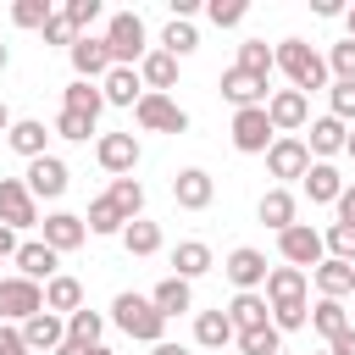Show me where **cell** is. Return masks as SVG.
Returning <instances> with one entry per match:
<instances>
[{"label":"cell","instance_id":"obj_1","mask_svg":"<svg viewBox=\"0 0 355 355\" xmlns=\"http://www.w3.org/2000/svg\"><path fill=\"white\" fill-rule=\"evenodd\" d=\"M272 61H277V72L300 89V94H311V89H327V61L305 44V39H283L277 50H272Z\"/></svg>","mask_w":355,"mask_h":355},{"label":"cell","instance_id":"obj_2","mask_svg":"<svg viewBox=\"0 0 355 355\" xmlns=\"http://www.w3.org/2000/svg\"><path fill=\"white\" fill-rule=\"evenodd\" d=\"M111 322H116L128 338H139V344H161V333H166V316H161L155 300H144V294H116V300H111Z\"/></svg>","mask_w":355,"mask_h":355},{"label":"cell","instance_id":"obj_3","mask_svg":"<svg viewBox=\"0 0 355 355\" xmlns=\"http://www.w3.org/2000/svg\"><path fill=\"white\" fill-rule=\"evenodd\" d=\"M105 50H111V67L144 61V55H150V44H144V17H139V11H116V17L105 22Z\"/></svg>","mask_w":355,"mask_h":355},{"label":"cell","instance_id":"obj_4","mask_svg":"<svg viewBox=\"0 0 355 355\" xmlns=\"http://www.w3.org/2000/svg\"><path fill=\"white\" fill-rule=\"evenodd\" d=\"M272 144H277V128H272L266 105H244V111H233V150H239V155H266Z\"/></svg>","mask_w":355,"mask_h":355},{"label":"cell","instance_id":"obj_5","mask_svg":"<svg viewBox=\"0 0 355 355\" xmlns=\"http://www.w3.org/2000/svg\"><path fill=\"white\" fill-rule=\"evenodd\" d=\"M277 255L305 272V266H322V261H327V244H322V233H316L311 222H294L288 233H277Z\"/></svg>","mask_w":355,"mask_h":355},{"label":"cell","instance_id":"obj_6","mask_svg":"<svg viewBox=\"0 0 355 355\" xmlns=\"http://www.w3.org/2000/svg\"><path fill=\"white\" fill-rule=\"evenodd\" d=\"M133 116H139L144 133H183V128H189V111H183L172 94H144V100L133 105Z\"/></svg>","mask_w":355,"mask_h":355},{"label":"cell","instance_id":"obj_7","mask_svg":"<svg viewBox=\"0 0 355 355\" xmlns=\"http://www.w3.org/2000/svg\"><path fill=\"white\" fill-rule=\"evenodd\" d=\"M44 311V288L28 277H0V322H28Z\"/></svg>","mask_w":355,"mask_h":355},{"label":"cell","instance_id":"obj_8","mask_svg":"<svg viewBox=\"0 0 355 355\" xmlns=\"http://www.w3.org/2000/svg\"><path fill=\"white\" fill-rule=\"evenodd\" d=\"M39 222V200L28 194L22 178H0V227H33Z\"/></svg>","mask_w":355,"mask_h":355},{"label":"cell","instance_id":"obj_9","mask_svg":"<svg viewBox=\"0 0 355 355\" xmlns=\"http://www.w3.org/2000/svg\"><path fill=\"white\" fill-rule=\"evenodd\" d=\"M67 178H72V172H67L61 155H39V161H28V178H22V183H28L33 200H61V194H67Z\"/></svg>","mask_w":355,"mask_h":355},{"label":"cell","instance_id":"obj_10","mask_svg":"<svg viewBox=\"0 0 355 355\" xmlns=\"http://www.w3.org/2000/svg\"><path fill=\"white\" fill-rule=\"evenodd\" d=\"M266 116H272V128H277V139H283V133H294V128L311 122V94H300V89H277V94L266 100Z\"/></svg>","mask_w":355,"mask_h":355},{"label":"cell","instance_id":"obj_11","mask_svg":"<svg viewBox=\"0 0 355 355\" xmlns=\"http://www.w3.org/2000/svg\"><path fill=\"white\" fill-rule=\"evenodd\" d=\"M94 161H100L105 172H116V178H133V166H139V139H133V133H100Z\"/></svg>","mask_w":355,"mask_h":355},{"label":"cell","instance_id":"obj_12","mask_svg":"<svg viewBox=\"0 0 355 355\" xmlns=\"http://www.w3.org/2000/svg\"><path fill=\"white\" fill-rule=\"evenodd\" d=\"M266 172H272V178H305V172H311V150H305V139L283 133V139L266 150Z\"/></svg>","mask_w":355,"mask_h":355},{"label":"cell","instance_id":"obj_13","mask_svg":"<svg viewBox=\"0 0 355 355\" xmlns=\"http://www.w3.org/2000/svg\"><path fill=\"white\" fill-rule=\"evenodd\" d=\"M17 277H28V283H50V277H61L55 266H61V255L44 244V239H33V244H17Z\"/></svg>","mask_w":355,"mask_h":355},{"label":"cell","instance_id":"obj_14","mask_svg":"<svg viewBox=\"0 0 355 355\" xmlns=\"http://www.w3.org/2000/svg\"><path fill=\"white\" fill-rule=\"evenodd\" d=\"M222 272L239 283V294H255V288L266 283V255H261V250H250V244H239V250L222 261Z\"/></svg>","mask_w":355,"mask_h":355},{"label":"cell","instance_id":"obj_15","mask_svg":"<svg viewBox=\"0 0 355 355\" xmlns=\"http://www.w3.org/2000/svg\"><path fill=\"white\" fill-rule=\"evenodd\" d=\"M67 55H72V72L89 78V83L111 72V50H105V39H94V33H78V44H72Z\"/></svg>","mask_w":355,"mask_h":355},{"label":"cell","instance_id":"obj_16","mask_svg":"<svg viewBox=\"0 0 355 355\" xmlns=\"http://www.w3.org/2000/svg\"><path fill=\"white\" fill-rule=\"evenodd\" d=\"M100 94H105V105H139L150 89H144L139 67H111V72L100 78Z\"/></svg>","mask_w":355,"mask_h":355},{"label":"cell","instance_id":"obj_17","mask_svg":"<svg viewBox=\"0 0 355 355\" xmlns=\"http://www.w3.org/2000/svg\"><path fill=\"white\" fill-rule=\"evenodd\" d=\"M211 194H216V183H211V172H200V166H183V172L172 178V200H178L183 211H205Z\"/></svg>","mask_w":355,"mask_h":355},{"label":"cell","instance_id":"obj_18","mask_svg":"<svg viewBox=\"0 0 355 355\" xmlns=\"http://www.w3.org/2000/svg\"><path fill=\"white\" fill-rule=\"evenodd\" d=\"M83 239H89V222H83V216H72V211H50V216H44V244H50L55 255L78 250Z\"/></svg>","mask_w":355,"mask_h":355},{"label":"cell","instance_id":"obj_19","mask_svg":"<svg viewBox=\"0 0 355 355\" xmlns=\"http://www.w3.org/2000/svg\"><path fill=\"white\" fill-rule=\"evenodd\" d=\"M222 100H233L239 111H244V105H266V78H255V72H244V67H227V72H222Z\"/></svg>","mask_w":355,"mask_h":355},{"label":"cell","instance_id":"obj_20","mask_svg":"<svg viewBox=\"0 0 355 355\" xmlns=\"http://www.w3.org/2000/svg\"><path fill=\"white\" fill-rule=\"evenodd\" d=\"M300 183H305V194H311V205H338V194L349 189V183L338 178V166H333V161H311V172H305Z\"/></svg>","mask_w":355,"mask_h":355},{"label":"cell","instance_id":"obj_21","mask_svg":"<svg viewBox=\"0 0 355 355\" xmlns=\"http://www.w3.org/2000/svg\"><path fill=\"white\" fill-rule=\"evenodd\" d=\"M266 305H305V272L300 266H272L266 272Z\"/></svg>","mask_w":355,"mask_h":355},{"label":"cell","instance_id":"obj_22","mask_svg":"<svg viewBox=\"0 0 355 355\" xmlns=\"http://www.w3.org/2000/svg\"><path fill=\"white\" fill-rule=\"evenodd\" d=\"M22 338H28V349H50V355H55V349L67 344V322H61L55 311H39V316L22 322Z\"/></svg>","mask_w":355,"mask_h":355},{"label":"cell","instance_id":"obj_23","mask_svg":"<svg viewBox=\"0 0 355 355\" xmlns=\"http://www.w3.org/2000/svg\"><path fill=\"white\" fill-rule=\"evenodd\" d=\"M6 144L17 150V155H28V161H39V155H50L44 144H50V128L39 122V116H22V122H11V133H6Z\"/></svg>","mask_w":355,"mask_h":355},{"label":"cell","instance_id":"obj_24","mask_svg":"<svg viewBox=\"0 0 355 355\" xmlns=\"http://www.w3.org/2000/svg\"><path fill=\"white\" fill-rule=\"evenodd\" d=\"M344 144H349V128H344L333 111L311 122V139H305V150H311V155H322V161H327V155H338Z\"/></svg>","mask_w":355,"mask_h":355},{"label":"cell","instance_id":"obj_25","mask_svg":"<svg viewBox=\"0 0 355 355\" xmlns=\"http://www.w3.org/2000/svg\"><path fill=\"white\" fill-rule=\"evenodd\" d=\"M227 322H233V333L266 327V322H272V305H266V294H233V305H227Z\"/></svg>","mask_w":355,"mask_h":355},{"label":"cell","instance_id":"obj_26","mask_svg":"<svg viewBox=\"0 0 355 355\" xmlns=\"http://www.w3.org/2000/svg\"><path fill=\"white\" fill-rule=\"evenodd\" d=\"M139 78H144V89H150V94H166V89L178 83V55H166V50H150V55L139 61Z\"/></svg>","mask_w":355,"mask_h":355},{"label":"cell","instance_id":"obj_27","mask_svg":"<svg viewBox=\"0 0 355 355\" xmlns=\"http://www.w3.org/2000/svg\"><path fill=\"white\" fill-rule=\"evenodd\" d=\"M316 288H322V300H344V294H355V266L327 255V261L316 266Z\"/></svg>","mask_w":355,"mask_h":355},{"label":"cell","instance_id":"obj_28","mask_svg":"<svg viewBox=\"0 0 355 355\" xmlns=\"http://www.w3.org/2000/svg\"><path fill=\"white\" fill-rule=\"evenodd\" d=\"M150 300H155V311H161V316H183V311L194 305V288H189V277H178V272H172V277H161V283H155V294H150Z\"/></svg>","mask_w":355,"mask_h":355},{"label":"cell","instance_id":"obj_29","mask_svg":"<svg viewBox=\"0 0 355 355\" xmlns=\"http://www.w3.org/2000/svg\"><path fill=\"white\" fill-rule=\"evenodd\" d=\"M255 211H261V222H266L272 233H288V227H294V194H288V189H266Z\"/></svg>","mask_w":355,"mask_h":355},{"label":"cell","instance_id":"obj_30","mask_svg":"<svg viewBox=\"0 0 355 355\" xmlns=\"http://www.w3.org/2000/svg\"><path fill=\"white\" fill-rule=\"evenodd\" d=\"M44 311H67V316H72V311H83V283H78V277H67V272H61V277H50V283H44Z\"/></svg>","mask_w":355,"mask_h":355},{"label":"cell","instance_id":"obj_31","mask_svg":"<svg viewBox=\"0 0 355 355\" xmlns=\"http://www.w3.org/2000/svg\"><path fill=\"white\" fill-rule=\"evenodd\" d=\"M227 338H239V333H233V322H227V311H200V316H194V344L222 349Z\"/></svg>","mask_w":355,"mask_h":355},{"label":"cell","instance_id":"obj_32","mask_svg":"<svg viewBox=\"0 0 355 355\" xmlns=\"http://www.w3.org/2000/svg\"><path fill=\"white\" fill-rule=\"evenodd\" d=\"M61 111H83V116H100V111H105V94H100V83H89V78L67 83V94H61Z\"/></svg>","mask_w":355,"mask_h":355},{"label":"cell","instance_id":"obj_33","mask_svg":"<svg viewBox=\"0 0 355 355\" xmlns=\"http://www.w3.org/2000/svg\"><path fill=\"white\" fill-rule=\"evenodd\" d=\"M172 266H178V277H200V272H211V244H200V239H183L178 250H172Z\"/></svg>","mask_w":355,"mask_h":355},{"label":"cell","instance_id":"obj_34","mask_svg":"<svg viewBox=\"0 0 355 355\" xmlns=\"http://www.w3.org/2000/svg\"><path fill=\"white\" fill-rule=\"evenodd\" d=\"M83 222H89V233H116V239H122V227H128V216L116 211V200H111V194L89 200V216H83Z\"/></svg>","mask_w":355,"mask_h":355},{"label":"cell","instance_id":"obj_35","mask_svg":"<svg viewBox=\"0 0 355 355\" xmlns=\"http://www.w3.org/2000/svg\"><path fill=\"white\" fill-rule=\"evenodd\" d=\"M311 327H316V333L333 344V338L349 327V316H344V300H316V305H311Z\"/></svg>","mask_w":355,"mask_h":355},{"label":"cell","instance_id":"obj_36","mask_svg":"<svg viewBox=\"0 0 355 355\" xmlns=\"http://www.w3.org/2000/svg\"><path fill=\"white\" fill-rule=\"evenodd\" d=\"M100 333H105V316H100V311H89V305H83V311H72V316H67V338H72V344L94 349V344H100Z\"/></svg>","mask_w":355,"mask_h":355},{"label":"cell","instance_id":"obj_37","mask_svg":"<svg viewBox=\"0 0 355 355\" xmlns=\"http://www.w3.org/2000/svg\"><path fill=\"white\" fill-rule=\"evenodd\" d=\"M105 194L116 200V211H122L128 222H139V211H144V183H139V178H111Z\"/></svg>","mask_w":355,"mask_h":355},{"label":"cell","instance_id":"obj_38","mask_svg":"<svg viewBox=\"0 0 355 355\" xmlns=\"http://www.w3.org/2000/svg\"><path fill=\"white\" fill-rule=\"evenodd\" d=\"M122 250H128V255H155V250H161V227L144 222V216L128 222V227H122Z\"/></svg>","mask_w":355,"mask_h":355},{"label":"cell","instance_id":"obj_39","mask_svg":"<svg viewBox=\"0 0 355 355\" xmlns=\"http://www.w3.org/2000/svg\"><path fill=\"white\" fill-rule=\"evenodd\" d=\"M161 50H166V55H178V61H183V55H194V50H200L194 22H178V17H172V22H166V33H161Z\"/></svg>","mask_w":355,"mask_h":355},{"label":"cell","instance_id":"obj_40","mask_svg":"<svg viewBox=\"0 0 355 355\" xmlns=\"http://www.w3.org/2000/svg\"><path fill=\"white\" fill-rule=\"evenodd\" d=\"M239 349L244 355H283V333L266 322V327H250V333H239Z\"/></svg>","mask_w":355,"mask_h":355},{"label":"cell","instance_id":"obj_41","mask_svg":"<svg viewBox=\"0 0 355 355\" xmlns=\"http://www.w3.org/2000/svg\"><path fill=\"white\" fill-rule=\"evenodd\" d=\"M239 67H244V72H255V78H272V67H277V61H272L266 39H244V44H239Z\"/></svg>","mask_w":355,"mask_h":355},{"label":"cell","instance_id":"obj_42","mask_svg":"<svg viewBox=\"0 0 355 355\" xmlns=\"http://www.w3.org/2000/svg\"><path fill=\"white\" fill-rule=\"evenodd\" d=\"M50 17H55L50 0H17V6H11V22H17V28H39V33H44Z\"/></svg>","mask_w":355,"mask_h":355},{"label":"cell","instance_id":"obj_43","mask_svg":"<svg viewBox=\"0 0 355 355\" xmlns=\"http://www.w3.org/2000/svg\"><path fill=\"white\" fill-rule=\"evenodd\" d=\"M322 244H327L333 261H349V266H355V227H349V222H333V227L322 233Z\"/></svg>","mask_w":355,"mask_h":355},{"label":"cell","instance_id":"obj_44","mask_svg":"<svg viewBox=\"0 0 355 355\" xmlns=\"http://www.w3.org/2000/svg\"><path fill=\"white\" fill-rule=\"evenodd\" d=\"M55 133L72 139V144H83V139L94 133V116H83V111H61V116H55Z\"/></svg>","mask_w":355,"mask_h":355},{"label":"cell","instance_id":"obj_45","mask_svg":"<svg viewBox=\"0 0 355 355\" xmlns=\"http://www.w3.org/2000/svg\"><path fill=\"white\" fill-rule=\"evenodd\" d=\"M327 72H333L338 83H355V39L333 44V55H327Z\"/></svg>","mask_w":355,"mask_h":355},{"label":"cell","instance_id":"obj_46","mask_svg":"<svg viewBox=\"0 0 355 355\" xmlns=\"http://www.w3.org/2000/svg\"><path fill=\"white\" fill-rule=\"evenodd\" d=\"M244 11H250L244 0H211V6H205V17H211L216 28H239V22H244Z\"/></svg>","mask_w":355,"mask_h":355},{"label":"cell","instance_id":"obj_47","mask_svg":"<svg viewBox=\"0 0 355 355\" xmlns=\"http://www.w3.org/2000/svg\"><path fill=\"white\" fill-rule=\"evenodd\" d=\"M327 100H333V116L338 122H355V83H333Z\"/></svg>","mask_w":355,"mask_h":355},{"label":"cell","instance_id":"obj_48","mask_svg":"<svg viewBox=\"0 0 355 355\" xmlns=\"http://www.w3.org/2000/svg\"><path fill=\"white\" fill-rule=\"evenodd\" d=\"M44 44H67V50L78 44V28L67 22V11H55V17H50V28H44Z\"/></svg>","mask_w":355,"mask_h":355},{"label":"cell","instance_id":"obj_49","mask_svg":"<svg viewBox=\"0 0 355 355\" xmlns=\"http://www.w3.org/2000/svg\"><path fill=\"white\" fill-rule=\"evenodd\" d=\"M94 17H100V0H67V22H72L78 33H83Z\"/></svg>","mask_w":355,"mask_h":355},{"label":"cell","instance_id":"obj_50","mask_svg":"<svg viewBox=\"0 0 355 355\" xmlns=\"http://www.w3.org/2000/svg\"><path fill=\"white\" fill-rule=\"evenodd\" d=\"M0 355H33V349H28V338H22V327L0 322Z\"/></svg>","mask_w":355,"mask_h":355},{"label":"cell","instance_id":"obj_51","mask_svg":"<svg viewBox=\"0 0 355 355\" xmlns=\"http://www.w3.org/2000/svg\"><path fill=\"white\" fill-rule=\"evenodd\" d=\"M338 222H349V227H355V189H344V194H338Z\"/></svg>","mask_w":355,"mask_h":355},{"label":"cell","instance_id":"obj_52","mask_svg":"<svg viewBox=\"0 0 355 355\" xmlns=\"http://www.w3.org/2000/svg\"><path fill=\"white\" fill-rule=\"evenodd\" d=\"M333 355H355V327H344V333L333 338Z\"/></svg>","mask_w":355,"mask_h":355},{"label":"cell","instance_id":"obj_53","mask_svg":"<svg viewBox=\"0 0 355 355\" xmlns=\"http://www.w3.org/2000/svg\"><path fill=\"white\" fill-rule=\"evenodd\" d=\"M150 355H189L183 344H172V338H161V344H150Z\"/></svg>","mask_w":355,"mask_h":355},{"label":"cell","instance_id":"obj_54","mask_svg":"<svg viewBox=\"0 0 355 355\" xmlns=\"http://www.w3.org/2000/svg\"><path fill=\"white\" fill-rule=\"evenodd\" d=\"M0 255H17V233L11 227H0Z\"/></svg>","mask_w":355,"mask_h":355},{"label":"cell","instance_id":"obj_55","mask_svg":"<svg viewBox=\"0 0 355 355\" xmlns=\"http://www.w3.org/2000/svg\"><path fill=\"white\" fill-rule=\"evenodd\" d=\"M55 355H89V349H83V344H72V338H67V344H61V349H55Z\"/></svg>","mask_w":355,"mask_h":355},{"label":"cell","instance_id":"obj_56","mask_svg":"<svg viewBox=\"0 0 355 355\" xmlns=\"http://www.w3.org/2000/svg\"><path fill=\"white\" fill-rule=\"evenodd\" d=\"M0 133H11V111H6V100H0Z\"/></svg>","mask_w":355,"mask_h":355},{"label":"cell","instance_id":"obj_57","mask_svg":"<svg viewBox=\"0 0 355 355\" xmlns=\"http://www.w3.org/2000/svg\"><path fill=\"white\" fill-rule=\"evenodd\" d=\"M344 28H349V39H355V6H349V11H344Z\"/></svg>","mask_w":355,"mask_h":355},{"label":"cell","instance_id":"obj_58","mask_svg":"<svg viewBox=\"0 0 355 355\" xmlns=\"http://www.w3.org/2000/svg\"><path fill=\"white\" fill-rule=\"evenodd\" d=\"M6 61H11V50H6V44H0V72H6Z\"/></svg>","mask_w":355,"mask_h":355},{"label":"cell","instance_id":"obj_59","mask_svg":"<svg viewBox=\"0 0 355 355\" xmlns=\"http://www.w3.org/2000/svg\"><path fill=\"white\" fill-rule=\"evenodd\" d=\"M344 155H349V161H355V133H349V144H344Z\"/></svg>","mask_w":355,"mask_h":355},{"label":"cell","instance_id":"obj_60","mask_svg":"<svg viewBox=\"0 0 355 355\" xmlns=\"http://www.w3.org/2000/svg\"><path fill=\"white\" fill-rule=\"evenodd\" d=\"M89 355H111V349H105V344H94V349H89Z\"/></svg>","mask_w":355,"mask_h":355},{"label":"cell","instance_id":"obj_61","mask_svg":"<svg viewBox=\"0 0 355 355\" xmlns=\"http://www.w3.org/2000/svg\"><path fill=\"white\" fill-rule=\"evenodd\" d=\"M322 355H333V349H322Z\"/></svg>","mask_w":355,"mask_h":355},{"label":"cell","instance_id":"obj_62","mask_svg":"<svg viewBox=\"0 0 355 355\" xmlns=\"http://www.w3.org/2000/svg\"><path fill=\"white\" fill-rule=\"evenodd\" d=\"M283 355H288V349H283Z\"/></svg>","mask_w":355,"mask_h":355}]
</instances>
